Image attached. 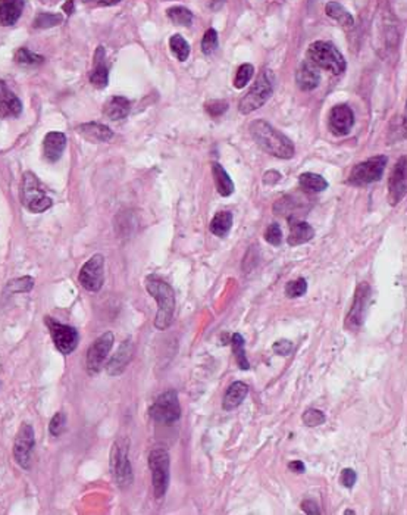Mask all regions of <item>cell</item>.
<instances>
[{
    "label": "cell",
    "mask_w": 407,
    "mask_h": 515,
    "mask_svg": "<svg viewBox=\"0 0 407 515\" xmlns=\"http://www.w3.org/2000/svg\"><path fill=\"white\" fill-rule=\"evenodd\" d=\"M250 134L256 145L279 159H290L294 156V145L287 136L274 129L269 122L256 120L250 124Z\"/></svg>",
    "instance_id": "obj_1"
},
{
    "label": "cell",
    "mask_w": 407,
    "mask_h": 515,
    "mask_svg": "<svg viewBox=\"0 0 407 515\" xmlns=\"http://www.w3.org/2000/svg\"><path fill=\"white\" fill-rule=\"evenodd\" d=\"M146 288L151 297L158 302V313L155 327L158 330H167L174 321L175 312V292L174 288L156 275H149L146 279Z\"/></svg>",
    "instance_id": "obj_2"
},
{
    "label": "cell",
    "mask_w": 407,
    "mask_h": 515,
    "mask_svg": "<svg viewBox=\"0 0 407 515\" xmlns=\"http://www.w3.org/2000/svg\"><path fill=\"white\" fill-rule=\"evenodd\" d=\"M309 60L315 67L324 68L335 75L346 71V59L340 50L329 42H315L308 50Z\"/></svg>",
    "instance_id": "obj_3"
},
{
    "label": "cell",
    "mask_w": 407,
    "mask_h": 515,
    "mask_svg": "<svg viewBox=\"0 0 407 515\" xmlns=\"http://www.w3.org/2000/svg\"><path fill=\"white\" fill-rule=\"evenodd\" d=\"M149 467L151 471V486L158 499L168 492L171 480V458L167 449L155 448L149 454Z\"/></svg>",
    "instance_id": "obj_4"
},
{
    "label": "cell",
    "mask_w": 407,
    "mask_h": 515,
    "mask_svg": "<svg viewBox=\"0 0 407 515\" xmlns=\"http://www.w3.org/2000/svg\"><path fill=\"white\" fill-rule=\"evenodd\" d=\"M274 93V74L269 70H265L260 77L251 85L249 93L241 99L240 112L241 114H250V112L262 108Z\"/></svg>",
    "instance_id": "obj_5"
},
{
    "label": "cell",
    "mask_w": 407,
    "mask_h": 515,
    "mask_svg": "<svg viewBox=\"0 0 407 515\" xmlns=\"http://www.w3.org/2000/svg\"><path fill=\"white\" fill-rule=\"evenodd\" d=\"M21 199L22 205L34 213L44 212L52 206V199L46 195L44 187L42 186L40 180L31 172L24 174Z\"/></svg>",
    "instance_id": "obj_6"
},
{
    "label": "cell",
    "mask_w": 407,
    "mask_h": 515,
    "mask_svg": "<svg viewBox=\"0 0 407 515\" xmlns=\"http://www.w3.org/2000/svg\"><path fill=\"white\" fill-rule=\"evenodd\" d=\"M387 162L388 159L384 155L369 158L367 161L360 162V164H358L351 170L347 183L351 186L360 187V186H367L371 183L379 181L381 177L384 175Z\"/></svg>",
    "instance_id": "obj_7"
},
{
    "label": "cell",
    "mask_w": 407,
    "mask_h": 515,
    "mask_svg": "<svg viewBox=\"0 0 407 515\" xmlns=\"http://www.w3.org/2000/svg\"><path fill=\"white\" fill-rule=\"evenodd\" d=\"M128 448L130 443L126 439H121L113 446L112 450V471L115 475V482L121 489H125L131 486L134 475H133V467L128 459Z\"/></svg>",
    "instance_id": "obj_8"
},
{
    "label": "cell",
    "mask_w": 407,
    "mask_h": 515,
    "mask_svg": "<svg viewBox=\"0 0 407 515\" xmlns=\"http://www.w3.org/2000/svg\"><path fill=\"white\" fill-rule=\"evenodd\" d=\"M150 416L162 424H174L181 417V407L175 391H168L158 396L150 408Z\"/></svg>",
    "instance_id": "obj_9"
},
{
    "label": "cell",
    "mask_w": 407,
    "mask_h": 515,
    "mask_svg": "<svg viewBox=\"0 0 407 515\" xmlns=\"http://www.w3.org/2000/svg\"><path fill=\"white\" fill-rule=\"evenodd\" d=\"M81 286L88 292H99L105 281V258L94 255L88 259L78 275Z\"/></svg>",
    "instance_id": "obj_10"
},
{
    "label": "cell",
    "mask_w": 407,
    "mask_h": 515,
    "mask_svg": "<svg viewBox=\"0 0 407 515\" xmlns=\"http://www.w3.org/2000/svg\"><path fill=\"white\" fill-rule=\"evenodd\" d=\"M113 334L110 332L101 334L87 350V371L90 375L99 374L113 346Z\"/></svg>",
    "instance_id": "obj_11"
},
{
    "label": "cell",
    "mask_w": 407,
    "mask_h": 515,
    "mask_svg": "<svg viewBox=\"0 0 407 515\" xmlns=\"http://www.w3.org/2000/svg\"><path fill=\"white\" fill-rule=\"evenodd\" d=\"M46 322L50 329V334H52L55 346L59 349V352H62L63 355H69L71 352H74L75 348L78 346V341H80L78 332L74 327H71V325L60 324L50 318H47Z\"/></svg>",
    "instance_id": "obj_12"
},
{
    "label": "cell",
    "mask_w": 407,
    "mask_h": 515,
    "mask_svg": "<svg viewBox=\"0 0 407 515\" xmlns=\"http://www.w3.org/2000/svg\"><path fill=\"white\" fill-rule=\"evenodd\" d=\"M35 446L34 430L30 424H22L17 434L14 445V455L18 466L24 470H28L31 466V454Z\"/></svg>",
    "instance_id": "obj_13"
},
{
    "label": "cell",
    "mask_w": 407,
    "mask_h": 515,
    "mask_svg": "<svg viewBox=\"0 0 407 515\" xmlns=\"http://www.w3.org/2000/svg\"><path fill=\"white\" fill-rule=\"evenodd\" d=\"M369 297H371V287L367 283H360L356 288L353 305L346 318V327L349 330H359L362 327Z\"/></svg>",
    "instance_id": "obj_14"
},
{
    "label": "cell",
    "mask_w": 407,
    "mask_h": 515,
    "mask_svg": "<svg viewBox=\"0 0 407 515\" xmlns=\"http://www.w3.org/2000/svg\"><path fill=\"white\" fill-rule=\"evenodd\" d=\"M407 190V162L406 156H403L396 167L392 168V172L388 180V199L392 206L400 204L406 196Z\"/></svg>",
    "instance_id": "obj_15"
},
{
    "label": "cell",
    "mask_w": 407,
    "mask_h": 515,
    "mask_svg": "<svg viewBox=\"0 0 407 515\" xmlns=\"http://www.w3.org/2000/svg\"><path fill=\"white\" fill-rule=\"evenodd\" d=\"M354 125V114L347 105H337L329 112V129L335 136H346Z\"/></svg>",
    "instance_id": "obj_16"
},
{
    "label": "cell",
    "mask_w": 407,
    "mask_h": 515,
    "mask_svg": "<svg viewBox=\"0 0 407 515\" xmlns=\"http://www.w3.org/2000/svg\"><path fill=\"white\" fill-rule=\"evenodd\" d=\"M22 112V104L6 85L5 81H0V115L5 118H17Z\"/></svg>",
    "instance_id": "obj_17"
},
{
    "label": "cell",
    "mask_w": 407,
    "mask_h": 515,
    "mask_svg": "<svg viewBox=\"0 0 407 515\" xmlns=\"http://www.w3.org/2000/svg\"><path fill=\"white\" fill-rule=\"evenodd\" d=\"M67 147V137L63 133L52 131L47 133L43 142L44 156L49 162H56L63 155V150Z\"/></svg>",
    "instance_id": "obj_18"
},
{
    "label": "cell",
    "mask_w": 407,
    "mask_h": 515,
    "mask_svg": "<svg viewBox=\"0 0 407 515\" xmlns=\"http://www.w3.org/2000/svg\"><path fill=\"white\" fill-rule=\"evenodd\" d=\"M77 131L84 137V139L93 143H105L113 139V131L109 127H106V125L99 122L81 124L80 127H77Z\"/></svg>",
    "instance_id": "obj_19"
},
{
    "label": "cell",
    "mask_w": 407,
    "mask_h": 515,
    "mask_svg": "<svg viewBox=\"0 0 407 515\" xmlns=\"http://www.w3.org/2000/svg\"><path fill=\"white\" fill-rule=\"evenodd\" d=\"M288 222H290V236H288L290 246H300L303 243H308L312 240L315 236V230L312 229L310 224L304 222V221H299L297 218H290Z\"/></svg>",
    "instance_id": "obj_20"
},
{
    "label": "cell",
    "mask_w": 407,
    "mask_h": 515,
    "mask_svg": "<svg viewBox=\"0 0 407 515\" xmlns=\"http://www.w3.org/2000/svg\"><path fill=\"white\" fill-rule=\"evenodd\" d=\"M296 81H297V85L304 92L313 90L316 89L317 84H319V72H317V68L312 64L310 60L301 62V65L297 70Z\"/></svg>",
    "instance_id": "obj_21"
},
{
    "label": "cell",
    "mask_w": 407,
    "mask_h": 515,
    "mask_svg": "<svg viewBox=\"0 0 407 515\" xmlns=\"http://www.w3.org/2000/svg\"><path fill=\"white\" fill-rule=\"evenodd\" d=\"M133 357V343L131 341H125L118 352L115 354V357H113L109 363L106 366V373L109 375H119L124 373V370L126 368V366H128V362Z\"/></svg>",
    "instance_id": "obj_22"
},
{
    "label": "cell",
    "mask_w": 407,
    "mask_h": 515,
    "mask_svg": "<svg viewBox=\"0 0 407 515\" xmlns=\"http://www.w3.org/2000/svg\"><path fill=\"white\" fill-rule=\"evenodd\" d=\"M25 0H0V25H14L24 10Z\"/></svg>",
    "instance_id": "obj_23"
},
{
    "label": "cell",
    "mask_w": 407,
    "mask_h": 515,
    "mask_svg": "<svg viewBox=\"0 0 407 515\" xmlns=\"http://www.w3.org/2000/svg\"><path fill=\"white\" fill-rule=\"evenodd\" d=\"M247 393H249V386L246 383L235 382L230 384V387L226 389L225 396H224L222 408L225 411H233L238 408L241 404H243V400L246 399Z\"/></svg>",
    "instance_id": "obj_24"
},
{
    "label": "cell",
    "mask_w": 407,
    "mask_h": 515,
    "mask_svg": "<svg viewBox=\"0 0 407 515\" xmlns=\"http://www.w3.org/2000/svg\"><path fill=\"white\" fill-rule=\"evenodd\" d=\"M109 72L108 67L105 62V55H103V47H99L96 56H94V70L90 75V81L97 89H105L109 83Z\"/></svg>",
    "instance_id": "obj_25"
},
{
    "label": "cell",
    "mask_w": 407,
    "mask_h": 515,
    "mask_svg": "<svg viewBox=\"0 0 407 515\" xmlns=\"http://www.w3.org/2000/svg\"><path fill=\"white\" fill-rule=\"evenodd\" d=\"M212 174H213V180L215 186L218 193L224 197L231 196L234 193V183L231 180L230 175L224 170V167L218 162H213L212 164Z\"/></svg>",
    "instance_id": "obj_26"
},
{
    "label": "cell",
    "mask_w": 407,
    "mask_h": 515,
    "mask_svg": "<svg viewBox=\"0 0 407 515\" xmlns=\"http://www.w3.org/2000/svg\"><path fill=\"white\" fill-rule=\"evenodd\" d=\"M130 100L125 99V97H121V96H115L112 97L109 102L105 105V114L109 120L112 121H119V120H124L126 115L130 114Z\"/></svg>",
    "instance_id": "obj_27"
},
{
    "label": "cell",
    "mask_w": 407,
    "mask_h": 515,
    "mask_svg": "<svg viewBox=\"0 0 407 515\" xmlns=\"http://www.w3.org/2000/svg\"><path fill=\"white\" fill-rule=\"evenodd\" d=\"M325 12H326V15L329 18H333L334 21H337L338 24H341L342 27L351 28L353 25H354L353 15L350 14V12L344 6H341L337 2H329V3H326Z\"/></svg>",
    "instance_id": "obj_28"
},
{
    "label": "cell",
    "mask_w": 407,
    "mask_h": 515,
    "mask_svg": "<svg viewBox=\"0 0 407 515\" xmlns=\"http://www.w3.org/2000/svg\"><path fill=\"white\" fill-rule=\"evenodd\" d=\"M231 227H233V213L228 211H221L216 213L210 222V231L218 237H225L230 233Z\"/></svg>",
    "instance_id": "obj_29"
},
{
    "label": "cell",
    "mask_w": 407,
    "mask_h": 515,
    "mask_svg": "<svg viewBox=\"0 0 407 515\" xmlns=\"http://www.w3.org/2000/svg\"><path fill=\"white\" fill-rule=\"evenodd\" d=\"M299 183H300L301 188H304V190H308V192H312V193L324 192L325 188L328 187V181L322 177V175L315 174V172L301 174L300 179H299Z\"/></svg>",
    "instance_id": "obj_30"
},
{
    "label": "cell",
    "mask_w": 407,
    "mask_h": 515,
    "mask_svg": "<svg viewBox=\"0 0 407 515\" xmlns=\"http://www.w3.org/2000/svg\"><path fill=\"white\" fill-rule=\"evenodd\" d=\"M231 343H233V348H234V355H235V361L238 363V367L241 370H249L250 363H249V359L246 357L243 336L238 334V333L233 334L231 336Z\"/></svg>",
    "instance_id": "obj_31"
},
{
    "label": "cell",
    "mask_w": 407,
    "mask_h": 515,
    "mask_svg": "<svg viewBox=\"0 0 407 515\" xmlns=\"http://www.w3.org/2000/svg\"><path fill=\"white\" fill-rule=\"evenodd\" d=\"M168 17L174 24L183 25V27H190L193 24V14L184 6H174L168 9Z\"/></svg>",
    "instance_id": "obj_32"
},
{
    "label": "cell",
    "mask_w": 407,
    "mask_h": 515,
    "mask_svg": "<svg viewBox=\"0 0 407 515\" xmlns=\"http://www.w3.org/2000/svg\"><path fill=\"white\" fill-rule=\"evenodd\" d=\"M169 47L172 50V54L178 58V60L185 62L190 56V44L185 42V39L180 34H175L171 37L169 40Z\"/></svg>",
    "instance_id": "obj_33"
},
{
    "label": "cell",
    "mask_w": 407,
    "mask_h": 515,
    "mask_svg": "<svg viewBox=\"0 0 407 515\" xmlns=\"http://www.w3.org/2000/svg\"><path fill=\"white\" fill-rule=\"evenodd\" d=\"M306 292H308V281L304 280V279H301V277L297 279V280L288 281L287 286H285V295L290 299L300 297V296H303Z\"/></svg>",
    "instance_id": "obj_34"
},
{
    "label": "cell",
    "mask_w": 407,
    "mask_h": 515,
    "mask_svg": "<svg viewBox=\"0 0 407 515\" xmlns=\"http://www.w3.org/2000/svg\"><path fill=\"white\" fill-rule=\"evenodd\" d=\"M301 418H303L304 425H308V427L322 425L326 421L325 414L322 411H319V409H315V408H309V409L304 411Z\"/></svg>",
    "instance_id": "obj_35"
},
{
    "label": "cell",
    "mask_w": 407,
    "mask_h": 515,
    "mask_svg": "<svg viewBox=\"0 0 407 515\" xmlns=\"http://www.w3.org/2000/svg\"><path fill=\"white\" fill-rule=\"evenodd\" d=\"M253 74H254L253 65L243 64V65H241L238 68V71H237V75H235V79H234V85L237 87V89H244V87L247 85V83L250 81V79L253 77Z\"/></svg>",
    "instance_id": "obj_36"
},
{
    "label": "cell",
    "mask_w": 407,
    "mask_h": 515,
    "mask_svg": "<svg viewBox=\"0 0 407 515\" xmlns=\"http://www.w3.org/2000/svg\"><path fill=\"white\" fill-rule=\"evenodd\" d=\"M15 60L19 65H39L43 62V58L30 52L28 49H19L15 55Z\"/></svg>",
    "instance_id": "obj_37"
},
{
    "label": "cell",
    "mask_w": 407,
    "mask_h": 515,
    "mask_svg": "<svg viewBox=\"0 0 407 515\" xmlns=\"http://www.w3.org/2000/svg\"><path fill=\"white\" fill-rule=\"evenodd\" d=\"M216 47H218V33L213 28H209L201 40V50L205 55H212Z\"/></svg>",
    "instance_id": "obj_38"
},
{
    "label": "cell",
    "mask_w": 407,
    "mask_h": 515,
    "mask_svg": "<svg viewBox=\"0 0 407 515\" xmlns=\"http://www.w3.org/2000/svg\"><path fill=\"white\" fill-rule=\"evenodd\" d=\"M33 286H34V280L31 277H21V279L9 281L8 288L10 292H15V293H27L31 291Z\"/></svg>",
    "instance_id": "obj_39"
},
{
    "label": "cell",
    "mask_w": 407,
    "mask_h": 515,
    "mask_svg": "<svg viewBox=\"0 0 407 515\" xmlns=\"http://www.w3.org/2000/svg\"><path fill=\"white\" fill-rule=\"evenodd\" d=\"M62 22V17L56 14H42L34 21L35 28H50Z\"/></svg>",
    "instance_id": "obj_40"
},
{
    "label": "cell",
    "mask_w": 407,
    "mask_h": 515,
    "mask_svg": "<svg viewBox=\"0 0 407 515\" xmlns=\"http://www.w3.org/2000/svg\"><path fill=\"white\" fill-rule=\"evenodd\" d=\"M265 240L272 246H279L283 242V231L276 222L271 224L265 231Z\"/></svg>",
    "instance_id": "obj_41"
},
{
    "label": "cell",
    "mask_w": 407,
    "mask_h": 515,
    "mask_svg": "<svg viewBox=\"0 0 407 515\" xmlns=\"http://www.w3.org/2000/svg\"><path fill=\"white\" fill-rule=\"evenodd\" d=\"M67 427V416L63 412L55 414V417L50 421L49 430L52 436H60Z\"/></svg>",
    "instance_id": "obj_42"
},
{
    "label": "cell",
    "mask_w": 407,
    "mask_h": 515,
    "mask_svg": "<svg viewBox=\"0 0 407 515\" xmlns=\"http://www.w3.org/2000/svg\"><path fill=\"white\" fill-rule=\"evenodd\" d=\"M226 109H228V104L225 102V100H210V102L206 104V111L212 117H218V115L225 114Z\"/></svg>",
    "instance_id": "obj_43"
},
{
    "label": "cell",
    "mask_w": 407,
    "mask_h": 515,
    "mask_svg": "<svg viewBox=\"0 0 407 515\" xmlns=\"http://www.w3.org/2000/svg\"><path fill=\"white\" fill-rule=\"evenodd\" d=\"M356 480H358V474H356V471L353 468H346V470L341 471L340 482L344 487L353 489V486L356 484Z\"/></svg>",
    "instance_id": "obj_44"
},
{
    "label": "cell",
    "mask_w": 407,
    "mask_h": 515,
    "mask_svg": "<svg viewBox=\"0 0 407 515\" xmlns=\"http://www.w3.org/2000/svg\"><path fill=\"white\" fill-rule=\"evenodd\" d=\"M274 352L276 355H281V357H288L291 355L292 349H294V345H292L290 341H278L275 345H274Z\"/></svg>",
    "instance_id": "obj_45"
},
{
    "label": "cell",
    "mask_w": 407,
    "mask_h": 515,
    "mask_svg": "<svg viewBox=\"0 0 407 515\" xmlns=\"http://www.w3.org/2000/svg\"><path fill=\"white\" fill-rule=\"evenodd\" d=\"M301 509L306 512V514H310V515H317L321 514V509H319V505L316 504L315 500H304L301 504Z\"/></svg>",
    "instance_id": "obj_46"
},
{
    "label": "cell",
    "mask_w": 407,
    "mask_h": 515,
    "mask_svg": "<svg viewBox=\"0 0 407 515\" xmlns=\"http://www.w3.org/2000/svg\"><path fill=\"white\" fill-rule=\"evenodd\" d=\"M279 180H281V175H279V172H276V171H268L263 177V181L266 184H275Z\"/></svg>",
    "instance_id": "obj_47"
},
{
    "label": "cell",
    "mask_w": 407,
    "mask_h": 515,
    "mask_svg": "<svg viewBox=\"0 0 407 515\" xmlns=\"http://www.w3.org/2000/svg\"><path fill=\"white\" fill-rule=\"evenodd\" d=\"M288 470L292 471V473L303 474L304 471H306V467H304L303 461H291V462L288 464Z\"/></svg>",
    "instance_id": "obj_48"
},
{
    "label": "cell",
    "mask_w": 407,
    "mask_h": 515,
    "mask_svg": "<svg viewBox=\"0 0 407 515\" xmlns=\"http://www.w3.org/2000/svg\"><path fill=\"white\" fill-rule=\"evenodd\" d=\"M119 2H121V0H99V3L101 6H112V5H117Z\"/></svg>",
    "instance_id": "obj_49"
},
{
    "label": "cell",
    "mask_w": 407,
    "mask_h": 515,
    "mask_svg": "<svg viewBox=\"0 0 407 515\" xmlns=\"http://www.w3.org/2000/svg\"><path fill=\"white\" fill-rule=\"evenodd\" d=\"M43 2H46V3H52V2H55V0H43Z\"/></svg>",
    "instance_id": "obj_50"
},
{
    "label": "cell",
    "mask_w": 407,
    "mask_h": 515,
    "mask_svg": "<svg viewBox=\"0 0 407 515\" xmlns=\"http://www.w3.org/2000/svg\"><path fill=\"white\" fill-rule=\"evenodd\" d=\"M346 514H354V511H351V509H347V511H346Z\"/></svg>",
    "instance_id": "obj_51"
}]
</instances>
